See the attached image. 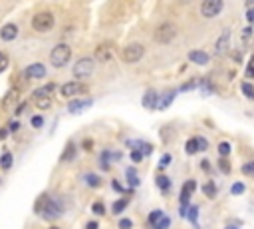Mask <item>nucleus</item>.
<instances>
[{"mask_svg":"<svg viewBox=\"0 0 254 229\" xmlns=\"http://www.w3.org/2000/svg\"><path fill=\"white\" fill-rule=\"evenodd\" d=\"M34 211L44 219H60L64 215V204L50 197L48 193H42L34 204Z\"/></svg>","mask_w":254,"mask_h":229,"instance_id":"1","label":"nucleus"},{"mask_svg":"<svg viewBox=\"0 0 254 229\" xmlns=\"http://www.w3.org/2000/svg\"><path fill=\"white\" fill-rule=\"evenodd\" d=\"M72 58V48L68 44H58L50 52V62L54 68H64Z\"/></svg>","mask_w":254,"mask_h":229,"instance_id":"2","label":"nucleus"},{"mask_svg":"<svg viewBox=\"0 0 254 229\" xmlns=\"http://www.w3.org/2000/svg\"><path fill=\"white\" fill-rule=\"evenodd\" d=\"M143 54H145V48H143L141 44L133 42V44H129V46L123 48L121 58H123L125 64H135V62H139V60L143 58Z\"/></svg>","mask_w":254,"mask_h":229,"instance_id":"3","label":"nucleus"},{"mask_svg":"<svg viewBox=\"0 0 254 229\" xmlns=\"http://www.w3.org/2000/svg\"><path fill=\"white\" fill-rule=\"evenodd\" d=\"M175 36H177L175 24H161V26H157V30H155V40L159 44H169L175 40Z\"/></svg>","mask_w":254,"mask_h":229,"instance_id":"4","label":"nucleus"},{"mask_svg":"<svg viewBox=\"0 0 254 229\" xmlns=\"http://www.w3.org/2000/svg\"><path fill=\"white\" fill-rule=\"evenodd\" d=\"M52 26H54L52 12H38L34 18H32V28L38 32H48V30H52Z\"/></svg>","mask_w":254,"mask_h":229,"instance_id":"5","label":"nucleus"},{"mask_svg":"<svg viewBox=\"0 0 254 229\" xmlns=\"http://www.w3.org/2000/svg\"><path fill=\"white\" fill-rule=\"evenodd\" d=\"M222 6H225V2L222 0H203L201 4V14L205 18H214L222 12Z\"/></svg>","mask_w":254,"mask_h":229,"instance_id":"6","label":"nucleus"},{"mask_svg":"<svg viewBox=\"0 0 254 229\" xmlns=\"http://www.w3.org/2000/svg\"><path fill=\"white\" fill-rule=\"evenodd\" d=\"M62 96L64 98H74V96H80V94H85L87 92V86L82 84V82H68L62 86Z\"/></svg>","mask_w":254,"mask_h":229,"instance_id":"7","label":"nucleus"},{"mask_svg":"<svg viewBox=\"0 0 254 229\" xmlns=\"http://www.w3.org/2000/svg\"><path fill=\"white\" fill-rule=\"evenodd\" d=\"M93 58H80L76 64H74V76L76 78H87L91 72H93Z\"/></svg>","mask_w":254,"mask_h":229,"instance_id":"8","label":"nucleus"},{"mask_svg":"<svg viewBox=\"0 0 254 229\" xmlns=\"http://www.w3.org/2000/svg\"><path fill=\"white\" fill-rule=\"evenodd\" d=\"M46 76V66L44 64H30L24 70V78L28 80H36V78H44Z\"/></svg>","mask_w":254,"mask_h":229,"instance_id":"9","label":"nucleus"},{"mask_svg":"<svg viewBox=\"0 0 254 229\" xmlns=\"http://www.w3.org/2000/svg\"><path fill=\"white\" fill-rule=\"evenodd\" d=\"M18 36V26L16 24H4L2 28H0V38H2V42H12L14 38Z\"/></svg>","mask_w":254,"mask_h":229,"instance_id":"10","label":"nucleus"},{"mask_svg":"<svg viewBox=\"0 0 254 229\" xmlns=\"http://www.w3.org/2000/svg\"><path fill=\"white\" fill-rule=\"evenodd\" d=\"M189 60L193 62V64H199V66H207L211 62V56L203 50H190L189 52Z\"/></svg>","mask_w":254,"mask_h":229,"instance_id":"11","label":"nucleus"},{"mask_svg":"<svg viewBox=\"0 0 254 229\" xmlns=\"http://www.w3.org/2000/svg\"><path fill=\"white\" fill-rule=\"evenodd\" d=\"M157 106H159V94H157L155 90L145 92V96H143V108H147V110H157Z\"/></svg>","mask_w":254,"mask_h":229,"instance_id":"12","label":"nucleus"},{"mask_svg":"<svg viewBox=\"0 0 254 229\" xmlns=\"http://www.w3.org/2000/svg\"><path fill=\"white\" fill-rule=\"evenodd\" d=\"M89 106H91V100H72L70 106H68V112L70 114H82Z\"/></svg>","mask_w":254,"mask_h":229,"instance_id":"13","label":"nucleus"},{"mask_svg":"<svg viewBox=\"0 0 254 229\" xmlns=\"http://www.w3.org/2000/svg\"><path fill=\"white\" fill-rule=\"evenodd\" d=\"M127 144H129L133 150L141 152V154H143V158L153 154V146H151V144H147V141H127Z\"/></svg>","mask_w":254,"mask_h":229,"instance_id":"14","label":"nucleus"},{"mask_svg":"<svg viewBox=\"0 0 254 229\" xmlns=\"http://www.w3.org/2000/svg\"><path fill=\"white\" fill-rule=\"evenodd\" d=\"M229 40H231V32H225V34L218 38V42H216V46H214V54H225V52H227V46H229Z\"/></svg>","mask_w":254,"mask_h":229,"instance_id":"15","label":"nucleus"},{"mask_svg":"<svg viewBox=\"0 0 254 229\" xmlns=\"http://www.w3.org/2000/svg\"><path fill=\"white\" fill-rule=\"evenodd\" d=\"M173 100H175V92H167V94H163V96H159V106H157V110L169 108V106L173 104Z\"/></svg>","mask_w":254,"mask_h":229,"instance_id":"16","label":"nucleus"},{"mask_svg":"<svg viewBox=\"0 0 254 229\" xmlns=\"http://www.w3.org/2000/svg\"><path fill=\"white\" fill-rule=\"evenodd\" d=\"M155 183H157V185H159V189H161V191H163V193H165V191H169V189H171V180H169V178H167V176H165V174H159V176H157V178H155Z\"/></svg>","mask_w":254,"mask_h":229,"instance_id":"17","label":"nucleus"},{"mask_svg":"<svg viewBox=\"0 0 254 229\" xmlns=\"http://www.w3.org/2000/svg\"><path fill=\"white\" fill-rule=\"evenodd\" d=\"M12 163H14L12 154H10V152H4L2 158H0V169H2V171H8V169L12 167Z\"/></svg>","mask_w":254,"mask_h":229,"instance_id":"18","label":"nucleus"},{"mask_svg":"<svg viewBox=\"0 0 254 229\" xmlns=\"http://www.w3.org/2000/svg\"><path fill=\"white\" fill-rule=\"evenodd\" d=\"M185 152L189 154V156H195V154H199V146H197V137L193 136L190 139H187V144H185Z\"/></svg>","mask_w":254,"mask_h":229,"instance_id":"19","label":"nucleus"},{"mask_svg":"<svg viewBox=\"0 0 254 229\" xmlns=\"http://www.w3.org/2000/svg\"><path fill=\"white\" fill-rule=\"evenodd\" d=\"M113 160V152H104L102 156H100V165L104 167V171H107L109 169V161Z\"/></svg>","mask_w":254,"mask_h":229,"instance_id":"20","label":"nucleus"},{"mask_svg":"<svg viewBox=\"0 0 254 229\" xmlns=\"http://www.w3.org/2000/svg\"><path fill=\"white\" fill-rule=\"evenodd\" d=\"M74 156H76V144H70L66 146V150H64V156H62V161H68V160H74Z\"/></svg>","mask_w":254,"mask_h":229,"instance_id":"21","label":"nucleus"},{"mask_svg":"<svg viewBox=\"0 0 254 229\" xmlns=\"http://www.w3.org/2000/svg\"><path fill=\"white\" fill-rule=\"evenodd\" d=\"M85 183H87L89 187L95 189V187H100V185H102V178H100V176H95V174H87V176H85Z\"/></svg>","mask_w":254,"mask_h":229,"instance_id":"22","label":"nucleus"},{"mask_svg":"<svg viewBox=\"0 0 254 229\" xmlns=\"http://www.w3.org/2000/svg\"><path fill=\"white\" fill-rule=\"evenodd\" d=\"M216 191H218V189H216L214 182H207V183L203 185V193H205L207 197H211V199H212V197L216 195Z\"/></svg>","mask_w":254,"mask_h":229,"instance_id":"23","label":"nucleus"},{"mask_svg":"<svg viewBox=\"0 0 254 229\" xmlns=\"http://www.w3.org/2000/svg\"><path fill=\"white\" fill-rule=\"evenodd\" d=\"M127 182H129V185H131V189H135L137 185H139V178H137V174H135V169H127Z\"/></svg>","mask_w":254,"mask_h":229,"instance_id":"24","label":"nucleus"},{"mask_svg":"<svg viewBox=\"0 0 254 229\" xmlns=\"http://www.w3.org/2000/svg\"><path fill=\"white\" fill-rule=\"evenodd\" d=\"M231 152H233V148H231L229 141H220V144H218V154H220V158H229Z\"/></svg>","mask_w":254,"mask_h":229,"instance_id":"25","label":"nucleus"},{"mask_svg":"<svg viewBox=\"0 0 254 229\" xmlns=\"http://www.w3.org/2000/svg\"><path fill=\"white\" fill-rule=\"evenodd\" d=\"M54 90H56V84H48V86H44V88H40L38 92H34V98H40V96H50Z\"/></svg>","mask_w":254,"mask_h":229,"instance_id":"26","label":"nucleus"},{"mask_svg":"<svg viewBox=\"0 0 254 229\" xmlns=\"http://www.w3.org/2000/svg\"><path fill=\"white\" fill-rule=\"evenodd\" d=\"M169 227H171V217L169 215H163L161 219L153 225V229H169Z\"/></svg>","mask_w":254,"mask_h":229,"instance_id":"27","label":"nucleus"},{"mask_svg":"<svg viewBox=\"0 0 254 229\" xmlns=\"http://www.w3.org/2000/svg\"><path fill=\"white\" fill-rule=\"evenodd\" d=\"M195 189H197V182H195V180H187V182L183 183V189H181V191H185V193H189V195H193Z\"/></svg>","mask_w":254,"mask_h":229,"instance_id":"28","label":"nucleus"},{"mask_svg":"<svg viewBox=\"0 0 254 229\" xmlns=\"http://www.w3.org/2000/svg\"><path fill=\"white\" fill-rule=\"evenodd\" d=\"M36 106L40 110H48L52 106V98L50 96H40V98H36Z\"/></svg>","mask_w":254,"mask_h":229,"instance_id":"29","label":"nucleus"},{"mask_svg":"<svg viewBox=\"0 0 254 229\" xmlns=\"http://www.w3.org/2000/svg\"><path fill=\"white\" fill-rule=\"evenodd\" d=\"M127 206H129V202H127V199H119V202H115V204H113V209H111L113 215H119Z\"/></svg>","mask_w":254,"mask_h":229,"instance_id":"30","label":"nucleus"},{"mask_svg":"<svg viewBox=\"0 0 254 229\" xmlns=\"http://www.w3.org/2000/svg\"><path fill=\"white\" fill-rule=\"evenodd\" d=\"M240 88H242V94H244L248 100H252V102H254V88H252V84H248V82H242V86H240Z\"/></svg>","mask_w":254,"mask_h":229,"instance_id":"31","label":"nucleus"},{"mask_svg":"<svg viewBox=\"0 0 254 229\" xmlns=\"http://www.w3.org/2000/svg\"><path fill=\"white\" fill-rule=\"evenodd\" d=\"M95 56H98L100 60H109L111 54H109V48H107V46H100L98 50H95Z\"/></svg>","mask_w":254,"mask_h":229,"instance_id":"32","label":"nucleus"},{"mask_svg":"<svg viewBox=\"0 0 254 229\" xmlns=\"http://www.w3.org/2000/svg\"><path fill=\"white\" fill-rule=\"evenodd\" d=\"M216 165L220 167L222 174H231V161H229L227 158H220V160L216 161Z\"/></svg>","mask_w":254,"mask_h":229,"instance_id":"33","label":"nucleus"},{"mask_svg":"<svg viewBox=\"0 0 254 229\" xmlns=\"http://www.w3.org/2000/svg\"><path fill=\"white\" fill-rule=\"evenodd\" d=\"M199 82V86H197V88H201L205 94H212L214 90H212V84L209 82V80H197Z\"/></svg>","mask_w":254,"mask_h":229,"instance_id":"34","label":"nucleus"},{"mask_svg":"<svg viewBox=\"0 0 254 229\" xmlns=\"http://www.w3.org/2000/svg\"><path fill=\"white\" fill-rule=\"evenodd\" d=\"M18 96H20V92L14 88V90H10V94H6V98H4V106L8 108L10 104H14L16 100H18Z\"/></svg>","mask_w":254,"mask_h":229,"instance_id":"35","label":"nucleus"},{"mask_svg":"<svg viewBox=\"0 0 254 229\" xmlns=\"http://www.w3.org/2000/svg\"><path fill=\"white\" fill-rule=\"evenodd\" d=\"M244 189H246V185H244L242 182H236V183H233L231 193H233V195H242V193H244Z\"/></svg>","mask_w":254,"mask_h":229,"instance_id":"36","label":"nucleus"},{"mask_svg":"<svg viewBox=\"0 0 254 229\" xmlns=\"http://www.w3.org/2000/svg\"><path fill=\"white\" fill-rule=\"evenodd\" d=\"M163 215H165V213H163L161 209H155V211H151V213H149V223H151V225H155V223H157L159 219H161Z\"/></svg>","mask_w":254,"mask_h":229,"instance_id":"37","label":"nucleus"},{"mask_svg":"<svg viewBox=\"0 0 254 229\" xmlns=\"http://www.w3.org/2000/svg\"><path fill=\"white\" fill-rule=\"evenodd\" d=\"M91 211H93L95 215H106V206H104L102 202H95V204L91 206Z\"/></svg>","mask_w":254,"mask_h":229,"instance_id":"38","label":"nucleus"},{"mask_svg":"<svg viewBox=\"0 0 254 229\" xmlns=\"http://www.w3.org/2000/svg\"><path fill=\"white\" fill-rule=\"evenodd\" d=\"M242 174L248 176V178H254V161H248L242 165Z\"/></svg>","mask_w":254,"mask_h":229,"instance_id":"39","label":"nucleus"},{"mask_svg":"<svg viewBox=\"0 0 254 229\" xmlns=\"http://www.w3.org/2000/svg\"><path fill=\"white\" fill-rule=\"evenodd\" d=\"M197 86H199L197 80H189V82H185V84L181 86V92H190L193 88H197Z\"/></svg>","mask_w":254,"mask_h":229,"instance_id":"40","label":"nucleus"},{"mask_svg":"<svg viewBox=\"0 0 254 229\" xmlns=\"http://www.w3.org/2000/svg\"><path fill=\"white\" fill-rule=\"evenodd\" d=\"M197 215H199V207H189V211H187V217H189V221L190 223H197Z\"/></svg>","mask_w":254,"mask_h":229,"instance_id":"41","label":"nucleus"},{"mask_svg":"<svg viewBox=\"0 0 254 229\" xmlns=\"http://www.w3.org/2000/svg\"><path fill=\"white\" fill-rule=\"evenodd\" d=\"M8 62H10V60H8V56H6L4 52H0V74H2V72L8 68Z\"/></svg>","mask_w":254,"mask_h":229,"instance_id":"42","label":"nucleus"},{"mask_svg":"<svg viewBox=\"0 0 254 229\" xmlns=\"http://www.w3.org/2000/svg\"><path fill=\"white\" fill-rule=\"evenodd\" d=\"M197 137V146H199V152H207V148H209V141L203 137V136H195Z\"/></svg>","mask_w":254,"mask_h":229,"instance_id":"43","label":"nucleus"},{"mask_svg":"<svg viewBox=\"0 0 254 229\" xmlns=\"http://www.w3.org/2000/svg\"><path fill=\"white\" fill-rule=\"evenodd\" d=\"M171 161H173V158H171L169 154H165V156L161 158V161H159V169H161V171H163V169H165V167H167V165H169Z\"/></svg>","mask_w":254,"mask_h":229,"instance_id":"44","label":"nucleus"},{"mask_svg":"<svg viewBox=\"0 0 254 229\" xmlns=\"http://www.w3.org/2000/svg\"><path fill=\"white\" fill-rule=\"evenodd\" d=\"M246 78H254V56L248 60V64H246Z\"/></svg>","mask_w":254,"mask_h":229,"instance_id":"45","label":"nucleus"},{"mask_svg":"<svg viewBox=\"0 0 254 229\" xmlns=\"http://www.w3.org/2000/svg\"><path fill=\"white\" fill-rule=\"evenodd\" d=\"M30 124H32V128H42L44 126V118L42 116H34L30 120Z\"/></svg>","mask_w":254,"mask_h":229,"instance_id":"46","label":"nucleus"},{"mask_svg":"<svg viewBox=\"0 0 254 229\" xmlns=\"http://www.w3.org/2000/svg\"><path fill=\"white\" fill-rule=\"evenodd\" d=\"M141 160H143V154L137 152V150H133V152H131V161H133V163H141Z\"/></svg>","mask_w":254,"mask_h":229,"instance_id":"47","label":"nucleus"},{"mask_svg":"<svg viewBox=\"0 0 254 229\" xmlns=\"http://www.w3.org/2000/svg\"><path fill=\"white\" fill-rule=\"evenodd\" d=\"M119 227H121V229H131V227H133V221H131V219H119Z\"/></svg>","mask_w":254,"mask_h":229,"instance_id":"48","label":"nucleus"},{"mask_svg":"<svg viewBox=\"0 0 254 229\" xmlns=\"http://www.w3.org/2000/svg\"><path fill=\"white\" fill-rule=\"evenodd\" d=\"M250 36H252V26H246L244 30H242V42H246Z\"/></svg>","mask_w":254,"mask_h":229,"instance_id":"49","label":"nucleus"},{"mask_svg":"<svg viewBox=\"0 0 254 229\" xmlns=\"http://www.w3.org/2000/svg\"><path fill=\"white\" fill-rule=\"evenodd\" d=\"M111 187H113L115 191H119V193H125V187H123V185H121L117 180H113V182H111Z\"/></svg>","mask_w":254,"mask_h":229,"instance_id":"50","label":"nucleus"},{"mask_svg":"<svg viewBox=\"0 0 254 229\" xmlns=\"http://www.w3.org/2000/svg\"><path fill=\"white\" fill-rule=\"evenodd\" d=\"M246 20L250 24H254V10H246Z\"/></svg>","mask_w":254,"mask_h":229,"instance_id":"51","label":"nucleus"},{"mask_svg":"<svg viewBox=\"0 0 254 229\" xmlns=\"http://www.w3.org/2000/svg\"><path fill=\"white\" fill-rule=\"evenodd\" d=\"M10 132H8V126L6 128H2V130H0V139H6V136H8Z\"/></svg>","mask_w":254,"mask_h":229,"instance_id":"52","label":"nucleus"},{"mask_svg":"<svg viewBox=\"0 0 254 229\" xmlns=\"http://www.w3.org/2000/svg\"><path fill=\"white\" fill-rule=\"evenodd\" d=\"M100 225H98V221H89L87 225H85V229H98Z\"/></svg>","mask_w":254,"mask_h":229,"instance_id":"53","label":"nucleus"},{"mask_svg":"<svg viewBox=\"0 0 254 229\" xmlns=\"http://www.w3.org/2000/svg\"><path fill=\"white\" fill-rule=\"evenodd\" d=\"M24 110H26V104H18V108H16V116H20Z\"/></svg>","mask_w":254,"mask_h":229,"instance_id":"54","label":"nucleus"},{"mask_svg":"<svg viewBox=\"0 0 254 229\" xmlns=\"http://www.w3.org/2000/svg\"><path fill=\"white\" fill-rule=\"evenodd\" d=\"M18 128H20V124H18V122H12V124H10V128H8V132H16Z\"/></svg>","mask_w":254,"mask_h":229,"instance_id":"55","label":"nucleus"},{"mask_svg":"<svg viewBox=\"0 0 254 229\" xmlns=\"http://www.w3.org/2000/svg\"><path fill=\"white\" fill-rule=\"evenodd\" d=\"M246 10H254V0H246Z\"/></svg>","mask_w":254,"mask_h":229,"instance_id":"56","label":"nucleus"},{"mask_svg":"<svg viewBox=\"0 0 254 229\" xmlns=\"http://www.w3.org/2000/svg\"><path fill=\"white\" fill-rule=\"evenodd\" d=\"M201 165H203V169H205V171H211V163H209L207 160H205V161H203Z\"/></svg>","mask_w":254,"mask_h":229,"instance_id":"57","label":"nucleus"},{"mask_svg":"<svg viewBox=\"0 0 254 229\" xmlns=\"http://www.w3.org/2000/svg\"><path fill=\"white\" fill-rule=\"evenodd\" d=\"M84 148H85V150H89V148H91V141H87V139H85V141H84Z\"/></svg>","mask_w":254,"mask_h":229,"instance_id":"58","label":"nucleus"},{"mask_svg":"<svg viewBox=\"0 0 254 229\" xmlns=\"http://www.w3.org/2000/svg\"><path fill=\"white\" fill-rule=\"evenodd\" d=\"M225 229H238V223H233V225H227Z\"/></svg>","mask_w":254,"mask_h":229,"instance_id":"59","label":"nucleus"},{"mask_svg":"<svg viewBox=\"0 0 254 229\" xmlns=\"http://www.w3.org/2000/svg\"><path fill=\"white\" fill-rule=\"evenodd\" d=\"M50 229H60V227H50Z\"/></svg>","mask_w":254,"mask_h":229,"instance_id":"60","label":"nucleus"}]
</instances>
